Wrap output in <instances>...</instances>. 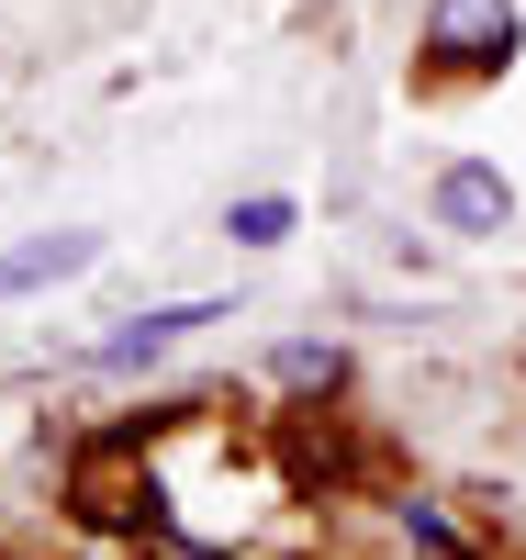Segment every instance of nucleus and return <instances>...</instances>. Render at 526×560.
I'll use <instances>...</instances> for the list:
<instances>
[{
	"instance_id": "obj_1",
	"label": "nucleus",
	"mask_w": 526,
	"mask_h": 560,
	"mask_svg": "<svg viewBox=\"0 0 526 560\" xmlns=\"http://www.w3.org/2000/svg\"><path fill=\"white\" fill-rule=\"evenodd\" d=\"M425 57H448V68H504V57H515V0H437V12H425Z\"/></svg>"
},
{
	"instance_id": "obj_2",
	"label": "nucleus",
	"mask_w": 526,
	"mask_h": 560,
	"mask_svg": "<svg viewBox=\"0 0 526 560\" xmlns=\"http://www.w3.org/2000/svg\"><path fill=\"white\" fill-rule=\"evenodd\" d=\"M190 325H224V303H157V314H135L124 337H102V370H147L157 348H179Z\"/></svg>"
},
{
	"instance_id": "obj_3",
	"label": "nucleus",
	"mask_w": 526,
	"mask_h": 560,
	"mask_svg": "<svg viewBox=\"0 0 526 560\" xmlns=\"http://www.w3.org/2000/svg\"><path fill=\"white\" fill-rule=\"evenodd\" d=\"M504 213H515L504 168H448V179H437V224H448V236H493Z\"/></svg>"
},
{
	"instance_id": "obj_4",
	"label": "nucleus",
	"mask_w": 526,
	"mask_h": 560,
	"mask_svg": "<svg viewBox=\"0 0 526 560\" xmlns=\"http://www.w3.org/2000/svg\"><path fill=\"white\" fill-rule=\"evenodd\" d=\"M102 247L90 236H23V247H0V303L12 292H45V280H68V269H90Z\"/></svg>"
},
{
	"instance_id": "obj_5",
	"label": "nucleus",
	"mask_w": 526,
	"mask_h": 560,
	"mask_svg": "<svg viewBox=\"0 0 526 560\" xmlns=\"http://www.w3.org/2000/svg\"><path fill=\"white\" fill-rule=\"evenodd\" d=\"M224 236H235V247H280V236H292V202H269V191H258V202H235Z\"/></svg>"
}]
</instances>
